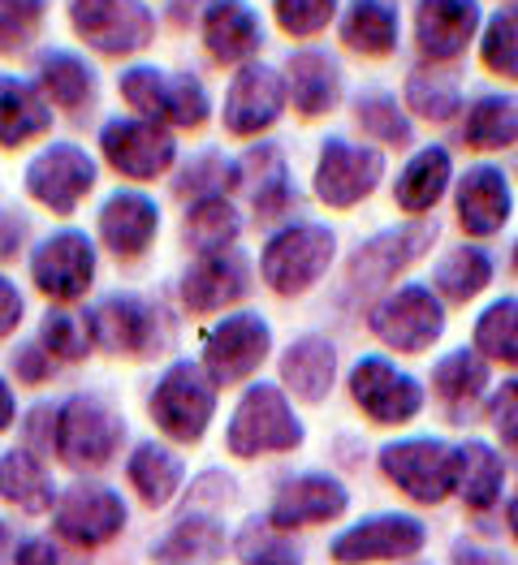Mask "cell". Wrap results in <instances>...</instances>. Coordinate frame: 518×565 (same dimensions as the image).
<instances>
[{
  "mask_svg": "<svg viewBox=\"0 0 518 565\" xmlns=\"http://www.w3.org/2000/svg\"><path fill=\"white\" fill-rule=\"evenodd\" d=\"M121 526H126L121 497L108 492V488H99V483H78L70 492H61V501H56V531L70 544H78V548L108 544Z\"/></svg>",
  "mask_w": 518,
  "mask_h": 565,
  "instance_id": "d6986e66",
  "label": "cell"
},
{
  "mask_svg": "<svg viewBox=\"0 0 518 565\" xmlns=\"http://www.w3.org/2000/svg\"><path fill=\"white\" fill-rule=\"evenodd\" d=\"M450 445L432 440V436H420V440H398L380 454V467L384 475L415 501L424 505H436L445 501V492H454V479H450Z\"/></svg>",
  "mask_w": 518,
  "mask_h": 565,
  "instance_id": "2e32d148",
  "label": "cell"
},
{
  "mask_svg": "<svg viewBox=\"0 0 518 565\" xmlns=\"http://www.w3.org/2000/svg\"><path fill=\"white\" fill-rule=\"evenodd\" d=\"M70 22L104 56H130L156 35V13L142 0H70Z\"/></svg>",
  "mask_w": 518,
  "mask_h": 565,
  "instance_id": "8992f818",
  "label": "cell"
},
{
  "mask_svg": "<svg viewBox=\"0 0 518 565\" xmlns=\"http://www.w3.org/2000/svg\"><path fill=\"white\" fill-rule=\"evenodd\" d=\"M355 121L363 126V135H372L384 147H406L415 139L411 117L398 108V99L389 92H363L355 99Z\"/></svg>",
  "mask_w": 518,
  "mask_h": 565,
  "instance_id": "b9f144b4",
  "label": "cell"
},
{
  "mask_svg": "<svg viewBox=\"0 0 518 565\" xmlns=\"http://www.w3.org/2000/svg\"><path fill=\"white\" fill-rule=\"evenodd\" d=\"M350 393H355V406L372 419V424H406L420 415L424 406V388L420 380L398 372L389 359L368 354L355 363L350 372Z\"/></svg>",
  "mask_w": 518,
  "mask_h": 565,
  "instance_id": "8fae6325",
  "label": "cell"
},
{
  "mask_svg": "<svg viewBox=\"0 0 518 565\" xmlns=\"http://www.w3.org/2000/svg\"><path fill=\"white\" fill-rule=\"evenodd\" d=\"M160 230V207L139 194V190H117L104 207H99V237L108 242V250L117 259H135L151 246V237Z\"/></svg>",
  "mask_w": 518,
  "mask_h": 565,
  "instance_id": "7402d4cb",
  "label": "cell"
},
{
  "mask_svg": "<svg viewBox=\"0 0 518 565\" xmlns=\"http://www.w3.org/2000/svg\"><path fill=\"white\" fill-rule=\"evenodd\" d=\"M237 234H242V221H237L234 203L225 194H208V199L190 203L187 225H182V237H187L190 250H199V255L230 250Z\"/></svg>",
  "mask_w": 518,
  "mask_h": 565,
  "instance_id": "d590c367",
  "label": "cell"
},
{
  "mask_svg": "<svg viewBox=\"0 0 518 565\" xmlns=\"http://www.w3.org/2000/svg\"><path fill=\"white\" fill-rule=\"evenodd\" d=\"M285 78L273 65H260V61H246L234 74L230 92H225V130L237 139H251L268 126H277L285 113Z\"/></svg>",
  "mask_w": 518,
  "mask_h": 565,
  "instance_id": "4fadbf2b",
  "label": "cell"
},
{
  "mask_svg": "<svg viewBox=\"0 0 518 565\" xmlns=\"http://www.w3.org/2000/svg\"><path fill=\"white\" fill-rule=\"evenodd\" d=\"M121 99L142 113L156 126H178V130H199L212 113L208 87L194 74H169L156 65H130L121 74Z\"/></svg>",
  "mask_w": 518,
  "mask_h": 565,
  "instance_id": "6da1fadb",
  "label": "cell"
},
{
  "mask_svg": "<svg viewBox=\"0 0 518 565\" xmlns=\"http://www.w3.org/2000/svg\"><path fill=\"white\" fill-rule=\"evenodd\" d=\"M225 548V531L212 519H182L173 526V535L156 548V557L165 565H208L221 557Z\"/></svg>",
  "mask_w": 518,
  "mask_h": 565,
  "instance_id": "f35d334b",
  "label": "cell"
},
{
  "mask_svg": "<svg viewBox=\"0 0 518 565\" xmlns=\"http://www.w3.org/2000/svg\"><path fill=\"white\" fill-rule=\"evenodd\" d=\"M99 147H104V160L121 173V178H135V182H151L160 178L173 156H178V142L169 135V126H156L147 117H117L99 130Z\"/></svg>",
  "mask_w": 518,
  "mask_h": 565,
  "instance_id": "ba28073f",
  "label": "cell"
},
{
  "mask_svg": "<svg viewBox=\"0 0 518 565\" xmlns=\"http://www.w3.org/2000/svg\"><path fill=\"white\" fill-rule=\"evenodd\" d=\"M406 108L427 117V121H450L463 108V87H458L454 74L411 70V78H406Z\"/></svg>",
  "mask_w": 518,
  "mask_h": 565,
  "instance_id": "60d3db41",
  "label": "cell"
},
{
  "mask_svg": "<svg viewBox=\"0 0 518 565\" xmlns=\"http://www.w3.org/2000/svg\"><path fill=\"white\" fill-rule=\"evenodd\" d=\"M515 212V199H510V182L501 169L493 164H475L467 169V178L458 182V221L472 237L497 234Z\"/></svg>",
  "mask_w": 518,
  "mask_h": 565,
  "instance_id": "cb8c5ba5",
  "label": "cell"
},
{
  "mask_svg": "<svg viewBox=\"0 0 518 565\" xmlns=\"http://www.w3.org/2000/svg\"><path fill=\"white\" fill-rule=\"evenodd\" d=\"M18 324H22V294L13 289V281L0 277V337H9Z\"/></svg>",
  "mask_w": 518,
  "mask_h": 565,
  "instance_id": "db71d44e",
  "label": "cell"
},
{
  "mask_svg": "<svg viewBox=\"0 0 518 565\" xmlns=\"http://www.w3.org/2000/svg\"><path fill=\"white\" fill-rule=\"evenodd\" d=\"M450 479H454V492L472 505V510H488L497 497H501V479L506 467L501 458L484 445V440H467L450 454Z\"/></svg>",
  "mask_w": 518,
  "mask_h": 565,
  "instance_id": "4dcf8cb0",
  "label": "cell"
},
{
  "mask_svg": "<svg viewBox=\"0 0 518 565\" xmlns=\"http://www.w3.org/2000/svg\"><path fill=\"white\" fill-rule=\"evenodd\" d=\"M13 565H56V548L47 540H27L18 553H13Z\"/></svg>",
  "mask_w": 518,
  "mask_h": 565,
  "instance_id": "11a10c76",
  "label": "cell"
},
{
  "mask_svg": "<svg viewBox=\"0 0 518 565\" xmlns=\"http://www.w3.org/2000/svg\"><path fill=\"white\" fill-rule=\"evenodd\" d=\"M488 419H493V427H497V436L518 449V380H506V384L493 393V402H488Z\"/></svg>",
  "mask_w": 518,
  "mask_h": 565,
  "instance_id": "f907efd6",
  "label": "cell"
},
{
  "mask_svg": "<svg viewBox=\"0 0 518 565\" xmlns=\"http://www.w3.org/2000/svg\"><path fill=\"white\" fill-rule=\"evenodd\" d=\"M246 289H251V264L237 250H216V255H203L187 273L182 298H187L190 311L208 316V311L234 307Z\"/></svg>",
  "mask_w": 518,
  "mask_h": 565,
  "instance_id": "44dd1931",
  "label": "cell"
},
{
  "mask_svg": "<svg viewBox=\"0 0 518 565\" xmlns=\"http://www.w3.org/2000/svg\"><path fill=\"white\" fill-rule=\"evenodd\" d=\"M346 505H350V497H346V488L337 479H329V475H298L294 483H285V492L273 501L268 522L282 526V531L316 526V522L341 519Z\"/></svg>",
  "mask_w": 518,
  "mask_h": 565,
  "instance_id": "d4e9b609",
  "label": "cell"
},
{
  "mask_svg": "<svg viewBox=\"0 0 518 565\" xmlns=\"http://www.w3.org/2000/svg\"><path fill=\"white\" fill-rule=\"evenodd\" d=\"M31 277L40 285V294H47L52 302H74L87 294V285L95 281V246L87 234L78 230H61L52 234L31 255Z\"/></svg>",
  "mask_w": 518,
  "mask_h": 565,
  "instance_id": "5bb4252c",
  "label": "cell"
},
{
  "mask_svg": "<svg viewBox=\"0 0 518 565\" xmlns=\"http://www.w3.org/2000/svg\"><path fill=\"white\" fill-rule=\"evenodd\" d=\"M95 186L92 156L74 142H52L27 164V190L35 203L52 207L56 216H70Z\"/></svg>",
  "mask_w": 518,
  "mask_h": 565,
  "instance_id": "30bf717a",
  "label": "cell"
},
{
  "mask_svg": "<svg viewBox=\"0 0 518 565\" xmlns=\"http://www.w3.org/2000/svg\"><path fill=\"white\" fill-rule=\"evenodd\" d=\"M0 544H4V522H0Z\"/></svg>",
  "mask_w": 518,
  "mask_h": 565,
  "instance_id": "91938a15",
  "label": "cell"
},
{
  "mask_svg": "<svg viewBox=\"0 0 518 565\" xmlns=\"http://www.w3.org/2000/svg\"><path fill=\"white\" fill-rule=\"evenodd\" d=\"M268 350H273L268 320L242 311V316H230V320H221L216 329L208 332V341H203V372H208L212 384H237V380H246L268 359Z\"/></svg>",
  "mask_w": 518,
  "mask_h": 565,
  "instance_id": "9c48e42d",
  "label": "cell"
},
{
  "mask_svg": "<svg viewBox=\"0 0 518 565\" xmlns=\"http://www.w3.org/2000/svg\"><path fill=\"white\" fill-rule=\"evenodd\" d=\"M488 277H493V259H488L479 246H458V250H450V255L436 264V273H432L436 294H445L450 302L475 298V294L488 285Z\"/></svg>",
  "mask_w": 518,
  "mask_h": 565,
  "instance_id": "ab89813d",
  "label": "cell"
},
{
  "mask_svg": "<svg viewBox=\"0 0 518 565\" xmlns=\"http://www.w3.org/2000/svg\"><path fill=\"white\" fill-rule=\"evenodd\" d=\"M454 565H501V557H493V553H484L475 544H458L454 548Z\"/></svg>",
  "mask_w": 518,
  "mask_h": 565,
  "instance_id": "9f6ffc18",
  "label": "cell"
},
{
  "mask_svg": "<svg viewBox=\"0 0 518 565\" xmlns=\"http://www.w3.org/2000/svg\"><path fill=\"white\" fill-rule=\"evenodd\" d=\"M432 388H436V397L445 406L463 411V406H472L475 397L488 388V363L479 354H472V350H454V354H445L432 367Z\"/></svg>",
  "mask_w": 518,
  "mask_h": 565,
  "instance_id": "74e56055",
  "label": "cell"
},
{
  "mask_svg": "<svg viewBox=\"0 0 518 565\" xmlns=\"http://www.w3.org/2000/svg\"><path fill=\"white\" fill-rule=\"evenodd\" d=\"M216 384L208 380V372L199 363H173L156 393H151V415L165 436L182 440V445H194L203 440V431L212 424V411H216Z\"/></svg>",
  "mask_w": 518,
  "mask_h": 565,
  "instance_id": "5b68a950",
  "label": "cell"
},
{
  "mask_svg": "<svg viewBox=\"0 0 518 565\" xmlns=\"http://www.w3.org/2000/svg\"><path fill=\"white\" fill-rule=\"evenodd\" d=\"M479 61L501 74V78H515L518 83V4L510 9H497L484 26V40H479Z\"/></svg>",
  "mask_w": 518,
  "mask_h": 565,
  "instance_id": "ee69618b",
  "label": "cell"
},
{
  "mask_svg": "<svg viewBox=\"0 0 518 565\" xmlns=\"http://www.w3.org/2000/svg\"><path fill=\"white\" fill-rule=\"evenodd\" d=\"M402 35V18L389 0H350L341 13V40L363 56H389Z\"/></svg>",
  "mask_w": 518,
  "mask_h": 565,
  "instance_id": "1f68e13d",
  "label": "cell"
},
{
  "mask_svg": "<svg viewBox=\"0 0 518 565\" xmlns=\"http://www.w3.org/2000/svg\"><path fill=\"white\" fill-rule=\"evenodd\" d=\"M510 531H515V540H518V492H515V501H510Z\"/></svg>",
  "mask_w": 518,
  "mask_h": 565,
  "instance_id": "680465c9",
  "label": "cell"
},
{
  "mask_svg": "<svg viewBox=\"0 0 518 565\" xmlns=\"http://www.w3.org/2000/svg\"><path fill=\"white\" fill-rule=\"evenodd\" d=\"M432 242H436V221H415V225H398V230L368 237L350 259V285H359V289L389 285L398 273H406Z\"/></svg>",
  "mask_w": 518,
  "mask_h": 565,
  "instance_id": "9a60e30c",
  "label": "cell"
},
{
  "mask_svg": "<svg viewBox=\"0 0 518 565\" xmlns=\"http://www.w3.org/2000/svg\"><path fill=\"white\" fill-rule=\"evenodd\" d=\"M237 557L242 565H298V548L273 522H246L237 531Z\"/></svg>",
  "mask_w": 518,
  "mask_h": 565,
  "instance_id": "f6af8a7d",
  "label": "cell"
},
{
  "mask_svg": "<svg viewBox=\"0 0 518 565\" xmlns=\"http://www.w3.org/2000/svg\"><path fill=\"white\" fill-rule=\"evenodd\" d=\"M450 178H454V160H450V151L445 147H424V151H415L411 156V164L398 173V186H393V199H398V207L402 212H411V216H420V212H432L436 203H441V194L450 186Z\"/></svg>",
  "mask_w": 518,
  "mask_h": 565,
  "instance_id": "f1b7e54d",
  "label": "cell"
},
{
  "mask_svg": "<svg viewBox=\"0 0 518 565\" xmlns=\"http://www.w3.org/2000/svg\"><path fill=\"white\" fill-rule=\"evenodd\" d=\"M463 139H467V147H475V151H501V147H515L518 142V95H506V92L479 95L472 108H467Z\"/></svg>",
  "mask_w": 518,
  "mask_h": 565,
  "instance_id": "e575fe53",
  "label": "cell"
},
{
  "mask_svg": "<svg viewBox=\"0 0 518 565\" xmlns=\"http://www.w3.org/2000/svg\"><path fill=\"white\" fill-rule=\"evenodd\" d=\"M13 367H18V376L31 380V384H40V380L52 372V359H47L40 345H22L18 354H13Z\"/></svg>",
  "mask_w": 518,
  "mask_h": 565,
  "instance_id": "816d5d0a",
  "label": "cell"
},
{
  "mask_svg": "<svg viewBox=\"0 0 518 565\" xmlns=\"http://www.w3.org/2000/svg\"><path fill=\"white\" fill-rule=\"evenodd\" d=\"M126 440V419L104 402V397H70L61 411H56V431H52V445H56V458L65 467H104Z\"/></svg>",
  "mask_w": 518,
  "mask_h": 565,
  "instance_id": "7a4b0ae2",
  "label": "cell"
},
{
  "mask_svg": "<svg viewBox=\"0 0 518 565\" xmlns=\"http://www.w3.org/2000/svg\"><path fill=\"white\" fill-rule=\"evenodd\" d=\"M332 250H337V237L329 225H289L282 234L264 246V259H260V273L264 281L273 285L277 294H303L329 273Z\"/></svg>",
  "mask_w": 518,
  "mask_h": 565,
  "instance_id": "277c9868",
  "label": "cell"
},
{
  "mask_svg": "<svg viewBox=\"0 0 518 565\" xmlns=\"http://www.w3.org/2000/svg\"><path fill=\"white\" fill-rule=\"evenodd\" d=\"M225 186H234V164L221 151H199L187 169L178 173V182H173V190L182 199H190V194L194 199H208V194H221Z\"/></svg>",
  "mask_w": 518,
  "mask_h": 565,
  "instance_id": "7dc6e473",
  "label": "cell"
},
{
  "mask_svg": "<svg viewBox=\"0 0 518 565\" xmlns=\"http://www.w3.org/2000/svg\"><path fill=\"white\" fill-rule=\"evenodd\" d=\"M282 376L303 402H325L337 376V350L329 337H298L282 359Z\"/></svg>",
  "mask_w": 518,
  "mask_h": 565,
  "instance_id": "f546056e",
  "label": "cell"
},
{
  "mask_svg": "<svg viewBox=\"0 0 518 565\" xmlns=\"http://www.w3.org/2000/svg\"><path fill=\"white\" fill-rule=\"evenodd\" d=\"M475 350H484L497 363L518 367V298H497L475 320Z\"/></svg>",
  "mask_w": 518,
  "mask_h": 565,
  "instance_id": "7bdbcfd3",
  "label": "cell"
},
{
  "mask_svg": "<svg viewBox=\"0 0 518 565\" xmlns=\"http://www.w3.org/2000/svg\"><path fill=\"white\" fill-rule=\"evenodd\" d=\"M130 483H135V492H139L147 505H169L173 501V492H178V483H182V462H178V454H169L165 445H156V440H147L135 449V458H130Z\"/></svg>",
  "mask_w": 518,
  "mask_h": 565,
  "instance_id": "8d00e7d4",
  "label": "cell"
},
{
  "mask_svg": "<svg viewBox=\"0 0 518 565\" xmlns=\"http://www.w3.org/2000/svg\"><path fill=\"white\" fill-rule=\"evenodd\" d=\"M47 126H52V104L44 99V92L27 78L0 74V142L22 147L47 135Z\"/></svg>",
  "mask_w": 518,
  "mask_h": 565,
  "instance_id": "83f0119b",
  "label": "cell"
},
{
  "mask_svg": "<svg viewBox=\"0 0 518 565\" xmlns=\"http://www.w3.org/2000/svg\"><path fill=\"white\" fill-rule=\"evenodd\" d=\"M0 497L9 505H18L22 514H44V510H52L56 488H52L44 462L35 454L9 449V454H0Z\"/></svg>",
  "mask_w": 518,
  "mask_h": 565,
  "instance_id": "836d02e7",
  "label": "cell"
},
{
  "mask_svg": "<svg viewBox=\"0 0 518 565\" xmlns=\"http://www.w3.org/2000/svg\"><path fill=\"white\" fill-rule=\"evenodd\" d=\"M372 332L398 354H424L445 332V307L427 285H402L372 311Z\"/></svg>",
  "mask_w": 518,
  "mask_h": 565,
  "instance_id": "52a82bcc",
  "label": "cell"
},
{
  "mask_svg": "<svg viewBox=\"0 0 518 565\" xmlns=\"http://www.w3.org/2000/svg\"><path fill=\"white\" fill-rule=\"evenodd\" d=\"M424 522L402 519V514H384V519H368L359 522V526H350L346 535H337L332 540V562H402V557H415L424 548Z\"/></svg>",
  "mask_w": 518,
  "mask_h": 565,
  "instance_id": "ac0fdd59",
  "label": "cell"
},
{
  "mask_svg": "<svg viewBox=\"0 0 518 565\" xmlns=\"http://www.w3.org/2000/svg\"><path fill=\"white\" fill-rule=\"evenodd\" d=\"M479 31V0H420L415 4V40L432 61H454Z\"/></svg>",
  "mask_w": 518,
  "mask_h": 565,
  "instance_id": "ffe728a7",
  "label": "cell"
},
{
  "mask_svg": "<svg viewBox=\"0 0 518 565\" xmlns=\"http://www.w3.org/2000/svg\"><path fill=\"white\" fill-rule=\"evenodd\" d=\"M203 44L212 61L221 65H242L264 44V26L246 0H212L203 9Z\"/></svg>",
  "mask_w": 518,
  "mask_h": 565,
  "instance_id": "603a6c76",
  "label": "cell"
},
{
  "mask_svg": "<svg viewBox=\"0 0 518 565\" xmlns=\"http://www.w3.org/2000/svg\"><path fill=\"white\" fill-rule=\"evenodd\" d=\"M40 341H44L47 359H65V363H74V359H83V354H87V345H92V332H87V324H83L78 316H65V311H47Z\"/></svg>",
  "mask_w": 518,
  "mask_h": 565,
  "instance_id": "681fc988",
  "label": "cell"
},
{
  "mask_svg": "<svg viewBox=\"0 0 518 565\" xmlns=\"http://www.w3.org/2000/svg\"><path fill=\"white\" fill-rule=\"evenodd\" d=\"M384 178V151L363 147V142L329 139L320 147L316 160V194L329 207H355L359 199H368L377 182Z\"/></svg>",
  "mask_w": 518,
  "mask_h": 565,
  "instance_id": "7c38bea8",
  "label": "cell"
},
{
  "mask_svg": "<svg viewBox=\"0 0 518 565\" xmlns=\"http://www.w3.org/2000/svg\"><path fill=\"white\" fill-rule=\"evenodd\" d=\"M234 186H242L246 194H251V203H255V212H260L264 221L285 216V212H289V203H294L285 156L273 147V142H260V147H251V151L237 160Z\"/></svg>",
  "mask_w": 518,
  "mask_h": 565,
  "instance_id": "484cf974",
  "label": "cell"
},
{
  "mask_svg": "<svg viewBox=\"0 0 518 565\" xmlns=\"http://www.w3.org/2000/svg\"><path fill=\"white\" fill-rule=\"evenodd\" d=\"M40 92H44L47 104H56L65 113H78L95 99V70L78 52L52 47L40 56Z\"/></svg>",
  "mask_w": 518,
  "mask_h": 565,
  "instance_id": "d6a6232c",
  "label": "cell"
},
{
  "mask_svg": "<svg viewBox=\"0 0 518 565\" xmlns=\"http://www.w3.org/2000/svg\"><path fill=\"white\" fill-rule=\"evenodd\" d=\"M273 13L285 35L307 40V35H320L337 18V0H273Z\"/></svg>",
  "mask_w": 518,
  "mask_h": 565,
  "instance_id": "c3c4849f",
  "label": "cell"
},
{
  "mask_svg": "<svg viewBox=\"0 0 518 565\" xmlns=\"http://www.w3.org/2000/svg\"><path fill=\"white\" fill-rule=\"evenodd\" d=\"M303 445V424L294 419L289 402L277 384H255L237 402L230 424V454L260 458V454H289Z\"/></svg>",
  "mask_w": 518,
  "mask_h": 565,
  "instance_id": "3957f363",
  "label": "cell"
},
{
  "mask_svg": "<svg viewBox=\"0 0 518 565\" xmlns=\"http://www.w3.org/2000/svg\"><path fill=\"white\" fill-rule=\"evenodd\" d=\"M515 273H518V246H515Z\"/></svg>",
  "mask_w": 518,
  "mask_h": 565,
  "instance_id": "94428289",
  "label": "cell"
},
{
  "mask_svg": "<svg viewBox=\"0 0 518 565\" xmlns=\"http://www.w3.org/2000/svg\"><path fill=\"white\" fill-rule=\"evenodd\" d=\"M44 0H0V56L35 44L44 26Z\"/></svg>",
  "mask_w": 518,
  "mask_h": 565,
  "instance_id": "bcb514c9",
  "label": "cell"
},
{
  "mask_svg": "<svg viewBox=\"0 0 518 565\" xmlns=\"http://www.w3.org/2000/svg\"><path fill=\"white\" fill-rule=\"evenodd\" d=\"M13 415H18V402H13V393H9V384L0 380V431L13 424Z\"/></svg>",
  "mask_w": 518,
  "mask_h": 565,
  "instance_id": "6f0895ef",
  "label": "cell"
},
{
  "mask_svg": "<svg viewBox=\"0 0 518 565\" xmlns=\"http://www.w3.org/2000/svg\"><path fill=\"white\" fill-rule=\"evenodd\" d=\"M289 78H285V95L294 99V108L303 117H325L332 104L341 99V65L329 52L303 47L289 56Z\"/></svg>",
  "mask_w": 518,
  "mask_h": 565,
  "instance_id": "4316f807",
  "label": "cell"
},
{
  "mask_svg": "<svg viewBox=\"0 0 518 565\" xmlns=\"http://www.w3.org/2000/svg\"><path fill=\"white\" fill-rule=\"evenodd\" d=\"M27 242V221H18L13 212H0V264L13 259Z\"/></svg>",
  "mask_w": 518,
  "mask_h": 565,
  "instance_id": "f5cc1de1",
  "label": "cell"
},
{
  "mask_svg": "<svg viewBox=\"0 0 518 565\" xmlns=\"http://www.w3.org/2000/svg\"><path fill=\"white\" fill-rule=\"evenodd\" d=\"M87 320V332L99 350L108 354H147L160 341V311L135 294H113L95 307Z\"/></svg>",
  "mask_w": 518,
  "mask_h": 565,
  "instance_id": "e0dca14e",
  "label": "cell"
}]
</instances>
